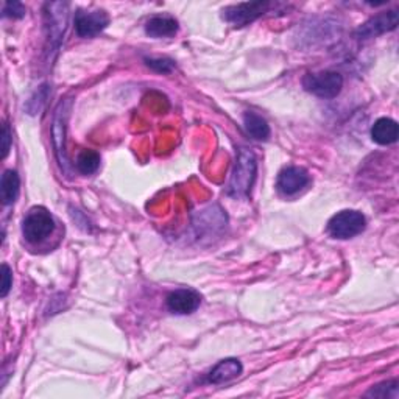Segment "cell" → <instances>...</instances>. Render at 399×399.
Segmentation results:
<instances>
[{"label":"cell","instance_id":"cell-1","mask_svg":"<svg viewBox=\"0 0 399 399\" xmlns=\"http://www.w3.org/2000/svg\"><path fill=\"white\" fill-rule=\"evenodd\" d=\"M256 173H258V163L254 153L245 147L239 148L226 193L229 197H234V198L248 197L254 180H256Z\"/></svg>","mask_w":399,"mask_h":399},{"label":"cell","instance_id":"cell-2","mask_svg":"<svg viewBox=\"0 0 399 399\" xmlns=\"http://www.w3.org/2000/svg\"><path fill=\"white\" fill-rule=\"evenodd\" d=\"M55 220L42 206L31 208L22 222V234L30 243H39L54 233Z\"/></svg>","mask_w":399,"mask_h":399},{"label":"cell","instance_id":"cell-3","mask_svg":"<svg viewBox=\"0 0 399 399\" xmlns=\"http://www.w3.org/2000/svg\"><path fill=\"white\" fill-rule=\"evenodd\" d=\"M303 88L320 99H335L342 92L343 76L338 72L325 71L318 74H305Z\"/></svg>","mask_w":399,"mask_h":399},{"label":"cell","instance_id":"cell-4","mask_svg":"<svg viewBox=\"0 0 399 399\" xmlns=\"http://www.w3.org/2000/svg\"><path fill=\"white\" fill-rule=\"evenodd\" d=\"M367 228V218L359 211H342L328 222V233L334 239H351Z\"/></svg>","mask_w":399,"mask_h":399},{"label":"cell","instance_id":"cell-5","mask_svg":"<svg viewBox=\"0 0 399 399\" xmlns=\"http://www.w3.org/2000/svg\"><path fill=\"white\" fill-rule=\"evenodd\" d=\"M271 6H273L271 2H243L231 5L223 10V19L236 27H243L268 13Z\"/></svg>","mask_w":399,"mask_h":399},{"label":"cell","instance_id":"cell-6","mask_svg":"<svg viewBox=\"0 0 399 399\" xmlns=\"http://www.w3.org/2000/svg\"><path fill=\"white\" fill-rule=\"evenodd\" d=\"M109 24V18L105 11H83L79 10L75 14V31L80 38H94L103 31Z\"/></svg>","mask_w":399,"mask_h":399},{"label":"cell","instance_id":"cell-7","mask_svg":"<svg viewBox=\"0 0 399 399\" xmlns=\"http://www.w3.org/2000/svg\"><path fill=\"white\" fill-rule=\"evenodd\" d=\"M398 21H399V16L396 10L380 13L375 16V18H371L370 21L365 22L363 25H360L358 31H355V35H358L359 39L376 38L379 35H384L387 31L395 30Z\"/></svg>","mask_w":399,"mask_h":399},{"label":"cell","instance_id":"cell-8","mask_svg":"<svg viewBox=\"0 0 399 399\" xmlns=\"http://www.w3.org/2000/svg\"><path fill=\"white\" fill-rule=\"evenodd\" d=\"M309 181H310V176L305 168L292 166V167H286L284 171L279 173L276 188L284 195H295L300 191H303L305 186L309 184Z\"/></svg>","mask_w":399,"mask_h":399},{"label":"cell","instance_id":"cell-9","mask_svg":"<svg viewBox=\"0 0 399 399\" xmlns=\"http://www.w3.org/2000/svg\"><path fill=\"white\" fill-rule=\"evenodd\" d=\"M201 296L192 288H178L167 296V308L173 313L188 315L200 308Z\"/></svg>","mask_w":399,"mask_h":399},{"label":"cell","instance_id":"cell-10","mask_svg":"<svg viewBox=\"0 0 399 399\" xmlns=\"http://www.w3.org/2000/svg\"><path fill=\"white\" fill-rule=\"evenodd\" d=\"M69 108H71V100L59 103V106L56 109V114H55L54 128H52L56 158L59 161V164H61L64 168L67 167V158H66V150H64V130H66L67 116H69Z\"/></svg>","mask_w":399,"mask_h":399},{"label":"cell","instance_id":"cell-11","mask_svg":"<svg viewBox=\"0 0 399 399\" xmlns=\"http://www.w3.org/2000/svg\"><path fill=\"white\" fill-rule=\"evenodd\" d=\"M242 371L243 367L241 360L237 359L220 360L208 375V382H211V384H223V382L239 378L242 375Z\"/></svg>","mask_w":399,"mask_h":399},{"label":"cell","instance_id":"cell-12","mask_svg":"<svg viewBox=\"0 0 399 399\" xmlns=\"http://www.w3.org/2000/svg\"><path fill=\"white\" fill-rule=\"evenodd\" d=\"M147 35L151 38H171L178 31V22L172 16H153L146 24Z\"/></svg>","mask_w":399,"mask_h":399},{"label":"cell","instance_id":"cell-13","mask_svg":"<svg viewBox=\"0 0 399 399\" xmlns=\"http://www.w3.org/2000/svg\"><path fill=\"white\" fill-rule=\"evenodd\" d=\"M398 123L393 118L382 117L371 128V138L379 146H390L398 141Z\"/></svg>","mask_w":399,"mask_h":399},{"label":"cell","instance_id":"cell-14","mask_svg":"<svg viewBox=\"0 0 399 399\" xmlns=\"http://www.w3.org/2000/svg\"><path fill=\"white\" fill-rule=\"evenodd\" d=\"M243 126L245 131H247V134L251 136L253 139L267 141L270 138V126L267 121L256 113L247 111L243 114Z\"/></svg>","mask_w":399,"mask_h":399},{"label":"cell","instance_id":"cell-15","mask_svg":"<svg viewBox=\"0 0 399 399\" xmlns=\"http://www.w3.org/2000/svg\"><path fill=\"white\" fill-rule=\"evenodd\" d=\"M21 180L18 172L6 171L2 175V183H0V193H2V203L5 206H10L18 200Z\"/></svg>","mask_w":399,"mask_h":399},{"label":"cell","instance_id":"cell-16","mask_svg":"<svg viewBox=\"0 0 399 399\" xmlns=\"http://www.w3.org/2000/svg\"><path fill=\"white\" fill-rule=\"evenodd\" d=\"M76 171L83 175H92L100 167V155L94 150H83L76 156Z\"/></svg>","mask_w":399,"mask_h":399},{"label":"cell","instance_id":"cell-17","mask_svg":"<svg viewBox=\"0 0 399 399\" xmlns=\"http://www.w3.org/2000/svg\"><path fill=\"white\" fill-rule=\"evenodd\" d=\"M367 396H376V398H398V380H388V382H382V384L373 387L370 392L367 393Z\"/></svg>","mask_w":399,"mask_h":399},{"label":"cell","instance_id":"cell-18","mask_svg":"<svg viewBox=\"0 0 399 399\" xmlns=\"http://www.w3.org/2000/svg\"><path fill=\"white\" fill-rule=\"evenodd\" d=\"M146 63L150 69L159 74H171L175 67V63L168 58H146Z\"/></svg>","mask_w":399,"mask_h":399},{"label":"cell","instance_id":"cell-19","mask_svg":"<svg viewBox=\"0 0 399 399\" xmlns=\"http://www.w3.org/2000/svg\"><path fill=\"white\" fill-rule=\"evenodd\" d=\"M4 16H6V18L21 19L25 16V6L21 2H6L4 5Z\"/></svg>","mask_w":399,"mask_h":399},{"label":"cell","instance_id":"cell-20","mask_svg":"<svg viewBox=\"0 0 399 399\" xmlns=\"http://www.w3.org/2000/svg\"><path fill=\"white\" fill-rule=\"evenodd\" d=\"M11 283H13L11 270H10V267H8L6 264H4L2 266V296H4V298L8 295V292H10Z\"/></svg>","mask_w":399,"mask_h":399},{"label":"cell","instance_id":"cell-21","mask_svg":"<svg viewBox=\"0 0 399 399\" xmlns=\"http://www.w3.org/2000/svg\"><path fill=\"white\" fill-rule=\"evenodd\" d=\"M10 146H11V133H10V128H8V125L4 123V133H2V158L4 159L8 156Z\"/></svg>","mask_w":399,"mask_h":399}]
</instances>
